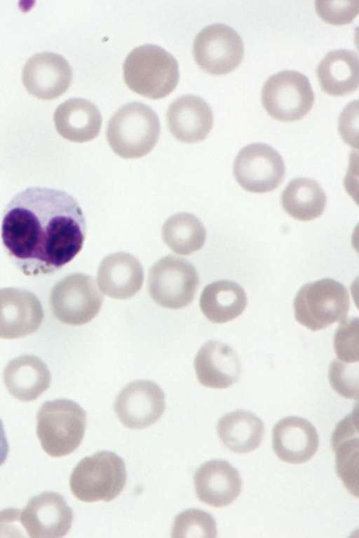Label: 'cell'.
Here are the masks:
<instances>
[{
  "instance_id": "1",
  "label": "cell",
  "mask_w": 359,
  "mask_h": 538,
  "mask_svg": "<svg viewBox=\"0 0 359 538\" xmlns=\"http://www.w3.org/2000/svg\"><path fill=\"white\" fill-rule=\"evenodd\" d=\"M86 220L69 193L29 187L15 195L2 219V243L17 266L27 275L53 273L81 250Z\"/></svg>"
},
{
  "instance_id": "2",
  "label": "cell",
  "mask_w": 359,
  "mask_h": 538,
  "mask_svg": "<svg viewBox=\"0 0 359 538\" xmlns=\"http://www.w3.org/2000/svg\"><path fill=\"white\" fill-rule=\"evenodd\" d=\"M123 71L127 86L151 99L168 95L177 86L180 77L176 59L153 44L134 48L126 57Z\"/></svg>"
},
{
  "instance_id": "3",
  "label": "cell",
  "mask_w": 359,
  "mask_h": 538,
  "mask_svg": "<svg viewBox=\"0 0 359 538\" xmlns=\"http://www.w3.org/2000/svg\"><path fill=\"white\" fill-rule=\"evenodd\" d=\"M160 123L157 114L142 102H130L111 117L106 137L110 147L123 158H141L157 143Z\"/></svg>"
},
{
  "instance_id": "4",
  "label": "cell",
  "mask_w": 359,
  "mask_h": 538,
  "mask_svg": "<svg viewBox=\"0 0 359 538\" xmlns=\"http://www.w3.org/2000/svg\"><path fill=\"white\" fill-rule=\"evenodd\" d=\"M86 426V413L75 401L59 399L43 404L36 415V436L43 450L59 457L80 446Z\"/></svg>"
},
{
  "instance_id": "5",
  "label": "cell",
  "mask_w": 359,
  "mask_h": 538,
  "mask_svg": "<svg viewBox=\"0 0 359 538\" xmlns=\"http://www.w3.org/2000/svg\"><path fill=\"white\" fill-rule=\"evenodd\" d=\"M127 474L124 461L116 453L102 450L83 458L73 469L69 487L80 501L110 502L124 489Z\"/></svg>"
},
{
  "instance_id": "6",
  "label": "cell",
  "mask_w": 359,
  "mask_h": 538,
  "mask_svg": "<svg viewBox=\"0 0 359 538\" xmlns=\"http://www.w3.org/2000/svg\"><path fill=\"white\" fill-rule=\"evenodd\" d=\"M293 307L299 324L311 331H318L346 319L350 298L343 284L324 278L302 286L294 297Z\"/></svg>"
},
{
  "instance_id": "7",
  "label": "cell",
  "mask_w": 359,
  "mask_h": 538,
  "mask_svg": "<svg viewBox=\"0 0 359 538\" xmlns=\"http://www.w3.org/2000/svg\"><path fill=\"white\" fill-rule=\"evenodd\" d=\"M261 97L267 113L283 122L302 119L314 102L309 78L302 73L290 70L270 76L262 87Z\"/></svg>"
},
{
  "instance_id": "8",
  "label": "cell",
  "mask_w": 359,
  "mask_h": 538,
  "mask_svg": "<svg viewBox=\"0 0 359 538\" xmlns=\"http://www.w3.org/2000/svg\"><path fill=\"white\" fill-rule=\"evenodd\" d=\"M148 291L159 305L180 309L194 299L199 284L195 267L187 259L168 255L150 268Z\"/></svg>"
},
{
  "instance_id": "9",
  "label": "cell",
  "mask_w": 359,
  "mask_h": 538,
  "mask_svg": "<svg viewBox=\"0 0 359 538\" xmlns=\"http://www.w3.org/2000/svg\"><path fill=\"white\" fill-rule=\"evenodd\" d=\"M103 296L93 277L74 273L59 281L52 289L50 303L53 315L69 325H83L100 312Z\"/></svg>"
},
{
  "instance_id": "10",
  "label": "cell",
  "mask_w": 359,
  "mask_h": 538,
  "mask_svg": "<svg viewBox=\"0 0 359 538\" xmlns=\"http://www.w3.org/2000/svg\"><path fill=\"white\" fill-rule=\"evenodd\" d=\"M193 55L198 66L212 75L233 71L241 63L244 45L241 37L231 27L222 23L201 29L193 43Z\"/></svg>"
},
{
  "instance_id": "11",
  "label": "cell",
  "mask_w": 359,
  "mask_h": 538,
  "mask_svg": "<svg viewBox=\"0 0 359 538\" xmlns=\"http://www.w3.org/2000/svg\"><path fill=\"white\" fill-rule=\"evenodd\" d=\"M233 176L245 191L263 193L277 188L285 177V164L278 152L264 143L243 147L233 163Z\"/></svg>"
},
{
  "instance_id": "12",
  "label": "cell",
  "mask_w": 359,
  "mask_h": 538,
  "mask_svg": "<svg viewBox=\"0 0 359 538\" xmlns=\"http://www.w3.org/2000/svg\"><path fill=\"white\" fill-rule=\"evenodd\" d=\"M73 518L64 497L55 492L32 497L20 515V523L32 538L62 537L69 531Z\"/></svg>"
},
{
  "instance_id": "13",
  "label": "cell",
  "mask_w": 359,
  "mask_h": 538,
  "mask_svg": "<svg viewBox=\"0 0 359 538\" xmlns=\"http://www.w3.org/2000/svg\"><path fill=\"white\" fill-rule=\"evenodd\" d=\"M165 394L150 380L128 384L116 396L114 408L121 423L128 429H141L156 422L165 410Z\"/></svg>"
},
{
  "instance_id": "14",
  "label": "cell",
  "mask_w": 359,
  "mask_h": 538,
  "mask_svg": "<svg viewBox=\"0 0 359 538\" xmlns=\"http://www.w3.org/2000/svg\"><path fill=\"white\" fill-rule=\"evenodd\" d=\"M72 70L60 55L43 52L31 57L25 64L22 81L29 94L41 99H54L70 85Z\"/></svg>"
},
{
  "instance_id": "15",
  "label": "cell",
  "mask_w": 359,
  "mask_h": 538,
  "mask_svg": "<svg viewBox=\"0 0 359 538\" xmlns=\"http://www.w3.org/2000/svg\"><path fill=\"white\" fill-rule=\"evenodd\" d=\"M43 319L37 297L20 288L0 289V338L14 339L35 332Z\"/></svg>"
},
{
  "instance_id": "16",
  "label": "cell",
  "mask_w": 359,
  "mask_h": 538,
  "mask_svg": "<svg viewBox=\"0 0 359 538\" xmlns=\"http://www.w3.org/2000/svg\"><path fill=\"white\" fill-rule=\"evenodd\" d=\"M198 499L209 506H228L239 496L242 480L238 471L228 462L212 460L203 463L194 476Z\"/></svg>"
},
{
  "instance_id": "17",
  "label": "cell",
  "mask_w": 359,
  "mask_h": 538,
  "mask_svg": "<svg viewBox=\"0 0 359 538\" xmlns=\"http://www.w3.org/2000/svg\"><path fill=\"white\" fill-rule=\"evenodd\" d=\"M167 121L169 130L175 139L184 143H196L204 140L210 133L213 114L203 99L186 95L170 104Z\"/></svg>"
},
{
  "instance_id": "18",
  "label": "cell",
  "mask_w": 359,
  "mask_h": 538,
  "mask_svg": "<svg viewBox=\"0 0 359 538\" xmlns=\"http://www.w3.org/2000/svg\"><path fill=\"white\" fill-rule=\"evenodd\" d=\"M318 436L307 420L288 416L273 428L272 445L276 456L283 462L302 464L309 460L318 448Z\"/></svg>"
},
{
  "instance_id": "19",
  "label": "cell",
  "mask_w": 359,
  "mask_h": 538,
  "mask_svg": "<svg viewBox=\"0 0 359 538\" xmlns=\"http://www.w3.org/2000/svg\"><path fill=\"white\" fill-rule=\"evenodd\" d=\"M241 364L231 347L216 340L205 343L194 359L198 380L213 389H224L236 383L241 373Z\"/></svg>"
},
{
  "instance_id": "20",
  "label": "cell",
  "mask_w": 359,
  "mask_h": 538,
  "mask_svg": "<svg viewBox=\"0 0 359 538\" xmlns=\"http://www.w3.org/2000/svg\"><path fill=\"white\" fill-rule=\"evenodd\" d=\"M144 272L140 262L132 254L117 252L107 256L97 270V282L101 291L116 299L133 296L142 287Z\"/></svg>"
},
{
  "instance_id": "21",
  "label": "cell",
  "mask_w": 359,
  "mask_h": 538,
  "mask_svg": "<svg viewBox=\"0 0 359 538\" xmlns=\"http://www.w3.org/2000/svg\"><path fill=\"white\" fill-rule=\"evenodd\" d=\"M53 119L57 132L63 138L78 143L97 137L102 121L97 106L83 98H72L60 104Z\"/></svg>"
},
{
  "instance_id": "22",
  "label": "cell",
  "mask_w": 359,
  "mask_h": 538,
  "mask_svg": "<svg viewBox=\"0 0 359 538\" xmlns=\"http://www.w3.org/2000/svg\"><path fill=\"white\" fill-rule=\"evenodd\" d=\"M3 379L13 397L22 401H31L49 387L51 376L46 365L39 358L25 354L7 364Z\"/></svg>"
},
{
  "instance_id": "23",
  "label": "cell",
  "mask_w": 359,
  "mask_h": 538,
  "mask_svg": "<svg viewBox=\"0 0 359 538\" xmlns=\"http://www.w3.org/2000/svg\"><path fill=\"white\" fill-rule=\"evenodd\" d=\"M332 448L336 454V473L349 492L358 497V448L357 408L343 418L332 435Z\"/></svg>"
},
{
  "instance_id": "24",
  "label": "cell",
  "mask_w": 359,
  "mask_h": 538,
  "mask_svg": "<svg viewBox=\"0 0 359 538\" xmlns=\"http://www.w3.org/2000/svg\"><path fill=\"white\" fill-rule=\"evenodd\" d=\"M316 76L327 95L341 97L353 92L359 85L358 53L346 49L328 52L318 64Z\"/></svg>"
},
{
  "instance_id": "25",
  "label": "cell",
  "mask_w": 359,
  "mask_h": 538,
  "mask_svg": "<svg viewBox=\"0 0 359 538\" xmlns=\"http://www.w3.org/2000/svg\"><path fill=\"white\" fill-rule=\"evenodd\" d=\"M200 308L211 322L223 324L239 317L247 305L243 287L230 280H218L208 284L200 297Z\"/></svg>"
},
{
  "instance_id": "26",
  "label": "cell",
  "mask_w": 359,
  "mask_h": 538,
  "mask_svg": "<svg viewBox=\"0 0 359 538\" xmlns=\"http://www.w3.org/2000/svg\"><path fill=\"white\" fill-rule=\"evenodd\" d=\"M264 424L255 414L237 410L222 416L217 432L222 444L233 453L244 454L257 448L264 435Z\"/></svg>"
},
{
  "instance_id": "27",
  "label": "cell",
  "mask_w": 359,
  "mask_h": 538,
  "mask_svg": "<svg viewBox=\"0 0 359 538\" xmlns=\"http://www.w3.org/2000/svg\"><path fill=\"white\" fill-rule=\"evenodd\" d=\"M280 200L287 214L295 219L308 221L323 214L327 198L316 181L299 177L288 183L281 194Z\"/></svg>"
},
{
  "instance_id": "28",
  "label": "cell",
  "mask_w": 359,
  "mask_h": 538,
  "mask_svg": "<svg viewBox=\"0 0 359 538\" xmlns=\"http://www.w3.org/2000/svg\"><path fill=\"white\" fill-rule=\"evenodd\" d=\"M162 237L175 253L189 255L202 248L206 240V230L194 215L182 212L168 218L162 227Z\"/></svg>"
},
{
  "instance_id": "29",
  "label": "cell",
  "mask_w": 359,
  "mask_h": 538,
  "mask_svg": "<svg viewBox=\"0 0 359 538\" xmlns=\"http://www.w3.org/2000/svg\"><path fill=\"white\" fill-rule=\"evenodd\" d=\"M171 536L214 538L217 536L216 521L208 512L198 509H187L175 518Z\"/></svg>"
},
{
  "instance_id": "30",
  "label": "cell",
  "mask_w": 359,
  "mask_h": 538,
  "mask_svg": "<svg viewBox=\"0 0 359 538\" xmlns=\"http://www.w3.org/2000/svg\"><path fill=\"white\" fill-rule=\"evenodd\" d=\"M334 336V349L339 360L351 364L359 360L358 317L344 319Z\"/></svg>"
},
{
  "instance_id": "31",
  "label": "cell",
  "mask_w": 359,
  "mask_h": 538,
  "mask_svg": "<svg viewBox=\"0 0 359 538\" xmlns=\"http://www.w3.org/2000/svg\"><path fill=\"white\" fill-rule=\"evenodd\" d=\"M358 372L352 366L334 359L330 364L328 378L331 387L341 396L346 399L358 398Z\"/></svg>"
},
{
  "instance_id": "32",
  "label": "cell",
  "mask_w": 359,
  "mask_h": 538,
  "mask_svg": "<svg viewBox=\"0 0 359 538\" xmlns=\"http://www.w3.org/2000/svg\"><path fill=\"white\" fill-rule=\"evenodd\" d=\"M315 8L319 17L333 25L351 23L359 13L358 1H316Z\"/></svg>"
},
{
  "instance_id": "33",
  "label": "cell",
  "mask_w": 359,
  "mask_h": 538,
  "mask_svg": "<svg viewBox=\"0 0 359 538\" xmlns=\"http://www.w3.org/2000/svg\"><path fill=\"white\" fill-rule=\"evenodd\" d=\"M8 443L5 434L2 421L0 419V466L5 462L8 456Z\"/></svg>"
}]
</instances>
